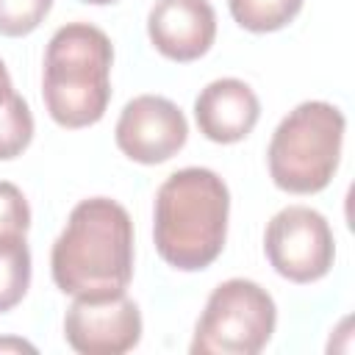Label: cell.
<instances>
[{
    "label": "cell",
    "instance_id": "6da1fadb",
    "mask_svg": "<svg viewBox=\"0 0 355 355\" xmlns=\"http://www.w3.org/2000/svg\"><path fill=\"white\" fill-rule=\"evenodd\" d=\"M53 283L78 300H111L133 280V222L111 197L80 200L50 252Z\"/></svg>",
    "mask_w": 355,
    "mask_h": 355
},
{
    "label": "cell",
    "instance_id": "7a4b0ae2",
    "mask_svg": "<svg viewBox=\"0 0 355 355\" xmlns=\"http://www.w3.org/2000/svg\"><path fill=\"white\" fill-rule=\"evenodd\" d=\"M230 191L208 166H183L155 191L153 239L158 255L180 269L197 272L211 266L227 239Z\"/></svg>",
    "mask_w": 355,
    "mask_h": 355
},
{
    "label": "cell",
    "instance_id": "3957f363",
    "mask_svg": "<svg viewBox=\"0 0 355 355\" xmlns=\"http://www.w3.org/2000/svg\"><path fill=\"white\" fill-rule=\"evenodd\" d=\"M111 39L89 22L61 25L44 50L42 100L61 128H89L111 100Z\"/></svg>",
    "mask_w": 355,
    "mask_h": 355
},
{
    "label": "cell",
    "instance_id": "277c9868",
    "mask_svg": "<svg viewBox=\"0 0 355 355\" xmlns=\"http://www.w3.org/2000/svg\"><path fill=\"white\" fill-rule=\"evenodd\" d=\"M344 130L347 119L333 103L305 100L291 108L266 150L272 183L288 194L322 191L338 169Z\"/></svg>",
    "mask_w": 355,
    "mask_h": 355
},
{
    "label": "cell",
    "instance_id": "5b68a950",
    "mask_svg": "<svg viewBox=\"0 0 355 355\" xmlns=\"http://www.w3.org/2000/svg\"><path fill=\"white\" fill-rule=\"evenodd\" d=\"M277 324V305L272 294L247 277L219 283L194 327L191 355H255L261 352Z\"/></svg>",
    "mask_w": 355,
    "mask_h": 355
},
{
    "label": "cell",
    "instance_id": "8992f818",
    "mask_svg": "<svg viewBox=\"0 0 355 355\" xmlns=\"http://www.w3.org/2000/svg\"><path fill=\"white\" fill-rule=\"evenodd\" d=\"M263 252L280 277L291 283H313L330 272L336 239L330 222L316 208L288 205L269 219Z\"/></svg>",
    "mask_w": 355,
    "mask_h": 355
},
{
    "label": "cell",
    "instance_id": "52a82bcc",
    "mask_svg": "<svg viewBox=\"0 0 355 355\" xmlns=\"http://www.w3.org/2000/svg\"><path fill=\"white\" fill-rule=\"evenodd\" d=\"M116 147L136 164H164L178 155L189 139L183 111L161 94H139L125 103L116 128Z\"/></svg>",
    "mask_w": 355,
    "mask_h": 355
},
{
    "label": "cell",
    "instance_id": "ba28073f",
    "mask_svg": "<svg viewBox=\"0 0 355 355\" xmlns=\"http://www.w3.org/2000/svg\"><path fill=\"white\" fill-rule=\"evenodd\" d=\"M64 338L80 355H122L141 338V311L128 297L72 300L64 316Z\"/></svg>",
    "mask_w": 355,
    "mask_h": 355
},
{
    "label": "cell",
    "instance_id": "9c48e42d",
    "mask_svg": "<svg viewBox=\"0 0 355 355\" xmlns=\"http://www.w3.org/2000/svg\"><path fill=\"white\" fill-rule=\"evenodd\" d=\"M147 36L169 61H194L216 39V11L208 0H155L147 14Z\"/></svg>",
    "mask_w": 355,
    "mask_h": 355
},
{
    "label": "cell",
    "instance_id": "30bf717a",
    "mask_svg": "<svg viewBox=\"0 0 355 355\" xmlns=\"http://www.w3.org/2000/svg\"><path fill=\"white\" fill-rule=\"evenodd\" d=\"M261 116V100L250 83L239 78L211 80L194 100L200 133L216 144H236L252 133Z\"/></svg>",
    "mask_w": 355,
    "mask_h": 355
},
{
    "label": "cell",
    "instance_id": "8fae6325",
    "mask_svg": "<svg viewBox=\"0 0 355 355\" xmlns=\"http://www.w3.org/2000/svg\"><path fill=\"white\" fill-rule=\"evenodd\" d=\"M31 286V250L25 236L0 239V313L22 302Z\"/></svg>",
    "mask_w": 355,
    "mask_h": 355
},
{
    "label": "cell",
    "instance_id": "7c38bea8",
    "mask_svg": "<svg viewBox=\"0 0 355 355\" xmlns=\"http://www.w3.org/2000/svg\"><path fill=\"white\" fill-rule=\"evenodd\" d=\"M227 6L230 17L252 33L280 31L302 11V0H227Z\"/></svg>",
    "mask_w": 355,
    "mask_h": 355
},
{
    "label": "cell",
    "instance_id": "4fadbf2b",
    "mask_svg": "<svg viewBox=\"0 0 355 355\" xmlns=\"http://www.w3.org/2000/svg\"><path fill=\"white\" fill-rule=\"evenodd\" d=\"M33 139V114L17 92L0 103V161H11L28 150Z\"/></svg>",
    "mask_w": 355,
    "mask_h": 355
},
{
    "label": "cell",
    "instance_id": "5bb4252c",
    "mask_svg": "<svg viewBox=\"0 0 355 355\" xmlns=\"http://www.w3.org/2000/svg\"><path fill=\"white\" fill-rule=\"evenodd\" d=\"M53 0H0V33L28 36L50 14Z\"/></svg>",
    "mask_w": 355,
    "mask_h": 355
},
{
    "label": "cell",
    "instance_id": "9a60e30c",
    "mask_svg": "<svg viewBox=\"0 0 355 355\" xmlns=\"http://www.w3.org/2000/svg\"><path fill=\"white\" fill-rule=\"evenodd\" d=\"M28 227H31V208L25 194L14 183L0 180V239L25 236Z\"/></svg>",
    "mask_w": 355,
    "mask_h": 355
},
{
    "label": "cell",
    "instance_id": "2e32d148",
    "mask_svg": "<svg viewBox=\"0 0 355 355\" xmlns=\"http://www.w3.org/2000/svg\"><path fill=\"white\" fill-rule=\"evenodd\" d=\"M11 94H14V86H11V75H8L6 64L0 61V103H6Z\"/></svg>",
    "mask_w": 355,
    "mask_h": 355
},
{
    "label": "cell",
    "instance_id": "e0dca14e",
    "mask_svg": "<svg viewBox=\"0 0 355 355\" xmlns=\"http://www.w3.org/2000/svg\"><path fill=\"white\" fill-rule=\"evenodd\" d=\"M0 349H31L33 352V347L25 341H0Z\"/></svg>",
    "mask_w": 355,
    "mask_h": 355
},
{
    "label": "cell",
    "instance_id": "ac0fdd59",
    "mask_svg": "<svg viewBox=\"0 0 355 355\" xmlns=\"http://www.w3.org/2000/svg\"><path fill=\"white\" fill-rule=\"evenodd\" d=\"M80 3H89V6H108V3H116V0H80Z\"/></svg>",
    "mask_w": 355,
    "mask_h": 355
}]
</instances>
